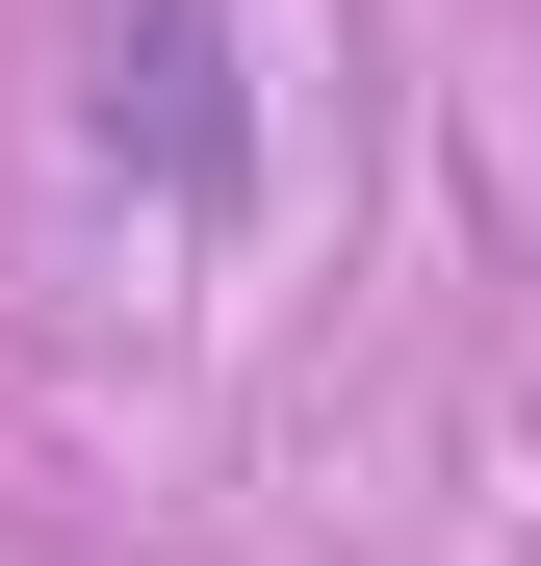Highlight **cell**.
<instances>
[{
    "instance_id": "obj_1",
    "label": "cell",
    "mask_w": 541,
    "mask_h": 566,
    "mask_svg": "<svg viewBox=\"0 0 541 566\" xmlns=\"http://www.w3.org/2000/svg\"><path fill=\"white\" fill-rule=\"evenodd\" d=\"M77 155H104L155 232H258V180H284L258 27H232V0H77Z\"/></svg>"
}]
</instances>
